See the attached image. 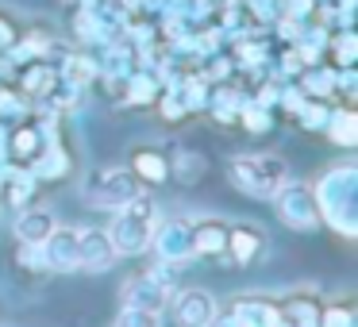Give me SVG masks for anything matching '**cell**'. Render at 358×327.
Here are the masks:
<instances>
[{"label": "cell", "instance_id": "obj_11", "mask_svg": "<svg viewBox=\"0 0 358 327\" xmlns=\"http://www.w3.org/2000/svg\"><path fill=\"white\" fill-rule=\"evenodd\" d=\"M50 124H55V119H50ZM50 124H47V119H39V124H20L16 131L8 135V154H12V162H20V166L31 162V158L39 154L43 147H47Z\"/></svg>", "mask_w": 358, "mask_h": 327}, {"label": "cell", "instance_id": "obj_29", "mask_svg": "<svg viewBox=\"0 0 358 327\" xmlns=\"http://www.w3.org/2000/svg\"><path fill=\"white\" fill-rule=\"evenodd\" d=\"M327 47H331L335 66H339V70H350V66H355V50H358L355 31H339L335 39H327Z\"/></svg>", "mask_w": 358, "mask_h": 327}, {"label": "cell", "instance_id": "obj_34", "mask_svg": "<svg viewBox=\"0 0 358 327\" xmlns=\"http://www.w3.org/2000/svg\"><path fill=\"white\" fill-rule=\"evenodd\" d=\"M278 93H281V81H266L262 89H258V96H255V104H262V108H278Z\"/></svg>", "mask_w": 358, "mask_h": 327}, {"label": "cell", "instance_id": "obj_14", "mask_svg": "<svg viewBox=\"0 0 358 327\" xmlns=\"http://www.w3.org/2000/svg\"><path fill=\"white\" fill-rule=\"evenodd\" d=\"M55 231V216L50 208H39V204H27L16 216V242H43Z\"/></svg>", "mask_w": 358, "mask_h": 327}, {"label": "cell", "instance_id": "obj_2", "mask_svg": "<svg viewBox=\"0 0 358 327\" xmlns=\"http://www.w3.org/2000/svg\"><path fill=\"white\" fill-rule=\"evenodd\" d=\"M155 227H158V201L147 193H135L120 208H112L108 239L116 247V254H143V250H150Z\"/></svg>", "mask_w": 358, "mask_h": 327}, {"label": "cell", "instance_id": "obj_18", "mask_svg": "<svg viewBox=\"0 0 358 327\" xmlns=\"http://www.w3.org/2000/svg\"><path fill=\"white\" fill-rule=\"evenodd\" d=\"M258 250H262V235H258L255 227H247V224L227 227V254H231L239 266L255 262V258H258Z\"/></svg>", "mask_w": 358, "mask_h": 327}, {"label": "cell", "instance_id": "obj_36", "mask_svg": "<svg viewBox=\"0 0 358 327\" xmlns=\"http://www.w3.org/2000/svg\"><path fill=\"white\" fill-rule=\"evenodd\" d=\"M0 73H4V62H0Z\"/></svg>", "mask_w": 358, "mask_h": 327}, {"label": "cell", "instance_id": "obj_26", "mask_svg": "<svg viewBox=\"0 0 358 327\" xmlns=\"http://www.w3.org/2000/svg\"><path fill=\"white\" fill-rule=\"evenodd\" d=\"M316 327H355V308L343 304V300L324 304V308L316 312Z\"/></svg>", "mask_w": 358, "mask_h": 327}, {"label": "cell", "instance_id": "obj_1", "mask_svg": "<svg viewBox=\"0 0 358 327\" xmlns=\"http://www.w3.org/2000/svg\"><path fill=\"white\" fill-rule=\"evenodd\" d=\"M316 196V212L335 235L355 239L358 235V166L343 162L320 173V181L312 185Z\"/></svg>", "mask_w": 358, "mask_h": 327}, {"label": "cell", "instance_id": "obj_5", "mask_svg": "<svg viewBox=\"0 0 358 327\" xmlns=\"http://www.w3.org/2000/svg\"><path fill=\"white\" fill-rule=\"evenodd\" d=\"M139 193V181H135L131 170H120V166H101L85 177V196L93 208H120L127 196Z\"/></svg>", "mask_w": 358, "mask_h": 327}, {"label": "cell", "instance_id": "obj_31", "mask_svg": "<svg viewBox=\"0 0 358 327\" xmlns=\"http://www.w3.org/2000/svg\"><path fill=\"white\" fill-rule=\"evenodd\" d=\"M16 262L24 266V270H31V273L47 270V262H43V247H39V242H16Z\"/></svg>", "mask_w": 358, "mask_h": 327}, {"label": "cell", "instance_id": "obj_21", "mask_svg": "<svg viewBox=\"0 0 358 327\" xmlns=\"http://www.w3.org/2000/svg\"><path fill=\"white\" fill-rule=\"evenodd\" d=\"M324 131H327V139L339 143V147H355V143H358V116L350 108H339V112L327 116Z\"/></svg>", "mask_w": 358, "mask_h": 327}, {"label": "cell", "instance_id": "obj_20", "mask_svg": "<svg viewBox=\"0 0 358 327\" xmlns=\"http://www.w3.org/2000/svg\"><path fill=\"white\" fill-rule=\"evenodd\" d=\"M58 78H66V81H73V85L85 89L89 81L101 78V62H96V58H89V54H66Z\"/></svg>", "mask_w": 358, "mask_h": 327}, {"label": "cell", "instance_id": "obj_27", "mask_svg": "<svg viewBox=\"0 0 358 327\" xmlns=\"http://www.w3.org/2000/svg\"><path fill=\"white\" fill-rule=\"evenodd\" d=\"M327 116H331V112H327V104H324V101H312V96H308V101L301 104V112H296L293 119L304 127V131H324Z\"/></svg>", "mask_w": 358, "mask_h": 327}, {"label": "cell", "instance_id": "obj_30", "mask_svg": "<svg viewBox=\"0 0 358 327\" xmlns=\"http://www.w3.org/2000/svg\"><path fill=\"white\" fill-rule=\"evenodd\" d=\"M116 327H162V312H147V308H127L120 312Z\"/></svg>", "mask_w": 358, "mask_h": 327}, {"label": "cell", "instance_id": "obj_23", "mask_svg": "<svg viewBox=\"0 0 358 327\" xmlns=\"http://www.w3.org/2000/svg\"><path fill=\"white\" fill-rule=\"evenodd\" d=\"M124 85H127V96H124L127 104H150V101H158V93H162V81H158L155 73H139V70H135Z\"/></svg>", "mask_w": 358, "mask_h": 327}, {"label": "cell", "instance_id": "obj_13", "mask_svg": "<svg viewBox=\"0 0 358 327\" xmlns=\"http://www.w3.org/2000/svg\"><path fill=\"white\" fill-rule=\"evenodd\" d=\"M193 254L196 258H224L227 254V224L216 216L193 219Z\"/></svg>", "mask_w": 358, "mask_h": 327}, {"label": "cell", "instance_id": "obj_28", "mask_svg": "<svg viewBox=\"0 0 358 327\" xmlns=\"http://www.w3.org/2000/svg\"><path fill=\"white\" fill-rule=\"evenodd\" d=\"M158 108H162L166 124H181V119L189 116V108H185V101H181L178 85H166V93H158Z\"/></svg>", "mask_w": 358, "mask_h": 327}, {"label": "cell", "instance_id": "obj_3", "mask_svg": "<svg viewBox=\"0 0 358 327\" xmlns=\"http://www.w3.org/2000/svg\"><path fill=\"white\" fill-rule=\"evenodd\" d=\"M227 177L239 193L247 196H273L281 185L289 181V162L281 154H262V150H250V154H235L227 162Z\"/></svg>", "mask_w": 358, "mask_h": 327}, {"label": "cell", "instance_id": "obj_9", "mask_svg": "<svg viewBox=\"0 0 358 327\" xmlns=\"http://www.w3.org/2000/svg\"><path fill=\"white\" fill-rule=\"evenodd\" d=\"M39 247H43L47 270H58V273L78 270V231H73V227H58L55 224V231H50Z\"/></svg>", "mask_w": 358, "mask_h": 327}, {"label": "cell", "instance_id": "obj_15", "mask_svg": "<svg viewBox=\"0 0 358 327\" xmlns=\"http://www.w3.org/2000/svg\"><path fill=\"white\" fill-rule=\"evenodd\" d=\"M131 173H135V181H143V185H162V181L170 177V158H166L162 150H155V147H139L131 154Z\"/></svg>", "mask_w": 358, "mask_h": 327}, {"label": "cell", "instance_id": "obj_8", "mask_svg": "<svg viewBox=\"0 0 358 327\" xmlns=\"http://www.w3.org/2000/svg\"><path fill=\"white\" fill-rule=\"evenodd\" d=\"M173 296L178 300H170V304H173V324L178 327H208L220 316L216 296L204 293V289H185V293H173Z\"/></svg>", "mask_w": 358, "mask_h": 327}, {"label": "cell", "instance_id": "obj_7", "mask_svg": "<svg viewBox=\"0 0 358 327\" xmlns=\"http://www.w3.org/2000/svg\"><path fill=\"white\" fill-rule=\"evenodd\" d=\"M150 247H155L158 262H166V266H185V262H193V258H196V254H193V219L173 216V219H166V224H158Z\"/></svg>", "mask_w": 358, "mask_h": 327}, {"label": "cell", "instance_id": "obj_12", "mask_svg": "<svg viewBox=\"0 0 358 327\" xmlns=\"http://www.w3.org/2000/svg\"><path fill=\"white\" fill-rule=\"evenodd\" d=\"M27 170H31V177H35V181H62L66 173L73 170L70 150H66L62 143H58L55 135H50V139H47V147H43L39 154H35L31 162H27Z\"/></svg>", "mask_w": 358, "mask_h": 327}, {"label": "cell", "instance_id": "obj_25", "mask_svg": "<svg viewBox=\"0 0 358 327\" xmlns=\"http://www.w3.org/2000/svg\"><path fill=\"white\" fill-rule=\"evenodd\" d=\"M204 154H193V150H173V173H178L185 185H193L196 177L204 173Z\"/></svg>", "mask_w": 358, "mask_h": 327}, {"label": "cell", "instance_id": "obj_10", "mask_svg": "<svg viewBox=\"0 0 358 327\" xmlns=\"http://www.w3.org/2000/svg\"><path fill=\"white\" fill-rule=\"evenodd\" d=\"M112 258H116V247L108 231H96V227L78 231V270H108Z\"/></svg>", "mask_w": 358, "mask_h": 327}, {"label": "cell", "instance_id": "obj_4", "mask_svg": "<svg viewBox=\"0 0 358 327\" xmlns=\"http://www.w3.org/2000/svg\"><path fill=\"white\" fill-rule=\"evenodd\" d=\"M173 300V273L170 266H155L147 273H135L124 285V304L127 308H147V312H166Z\"/></svg>", "mask_w": 358, "mask_h": 327}, {"label": "cell", "instance_id": "obj_17", "mask_svg": "<svg viewBox=\"0 0 358 327\" xmlns=\"http://www.w3.org/2000/svg\"><path fill=\"white\" fill-rule=\"evenodd\" d=\"M235 316H243L247 324L255 327H278V300H270V296H243V300L231 304Z\"/></svg>", "mask_w": 358, "mask_h": 327}, {"label": "cell", "instance_id": "obj_35", "mask_svg": "<svg viewBox=\"0 0 358 327\" xmlns=\"http://www.w3.org/2000/svg\"><path fill=\"white\" fill-rule=\"evenodd\" d=\"M208 327H231V324H227V316H216V319H212Z\"/></svg>", "mask_w": 358, "mask_h": 327}, {"label": "cell", "instance_id": "obj_6", "mask_svg": "<svg viewBox=\"0 0 358 327\" xmlns=\"http://www.w3.org/2000/svg\"><path fill=\"white\" fill-rule=\"evenodd\" d=\"M273 208H278L281 224L293 227V231H316L320 227L316 196H312V185H304V181H285L273 193Z\"/></svg>", "mask_w": 358, "mask_h": 327}, {"label": "cell", "instance_id": "obj_19", "mask_svg": "<svg viewBox=\"0 0 358 327\" xmlns=\"http://www.w3.org/2000/svg\"><path fill=\"white\" fill-rule=\"evenodd\" d=\"M243 104H247V96H243L235 85H220L216 93L208 96V112H212L216 124H235V116H239Z\"/></svg>", "mask_w": 358, "mask_h": 327}, {"label": "cell", "instance_id": "obj_32", "mask_svg": "<svg viewBox=\"0 0 358 327\" xmlns=\"http://www.w3.org/2000/svg\"><path fill=\"white\" fill-rule=\"evenodd\" d=\"M20 116H24V101H20V93L0 89V119H20Z\"/></svg>", "mask_w": 358, "mask_h": 327}, {"label": "cell", "instance_id": "obj_16", "mask_svg": "<svg viewBox=\"0 0 358 327\" xmlns=\"http://www.w3.org/2000/svg\"><path fill=\"white\" fill-rule=\"evenodd\" d=\"M316 300L304 293H293L278 304V327H316Z\"/></svg>", "mask_w": 358, "mask_h": 327}, {"label": "cell", "instance_id": "obj_22", "mask_svg": "<svg viewBox=\"0 0 358 327\" xmlns=\"http://www.w3.org/2000/svg\"><path fill=\"white\" fill-rule=\"evenodd\" d=\"M296 85H301L304 96H312V101H327V96L335 93V70H324V66L301 70L296 73Z\"/></svg>", "mask_w": 358, "mask_h": 327}, {"label": "cell", "instance_id": "obj_24", "mask_svg": "<svg viewBox=\"0 0 358 327\" xmlns=\"http://www.w3.org/2000/svg\"><path fill=\"white\" fill-rule=\"evenodd\" d=\"M235 119H239V124L247 127L250 135H266V131L273 127V112H270V108H262V104H255V101L243 104L239 116H235Z\"/></svg>", "mask_w": 358, "mask_h": 327}, {"label": "cell", "instance_id": "obj_33", "mask_svg": "<svg viewBox=\"0 0 358 327\" xmlns=\"http://www.w3.org/2000/svg\"><path fill=\"white\" fill-rule=\"evenodd\" d=\"M312 8H316V0H285V20H308Z\"/></svg>", "mask_w": 358, "mask_h": 327}]
</instances>
